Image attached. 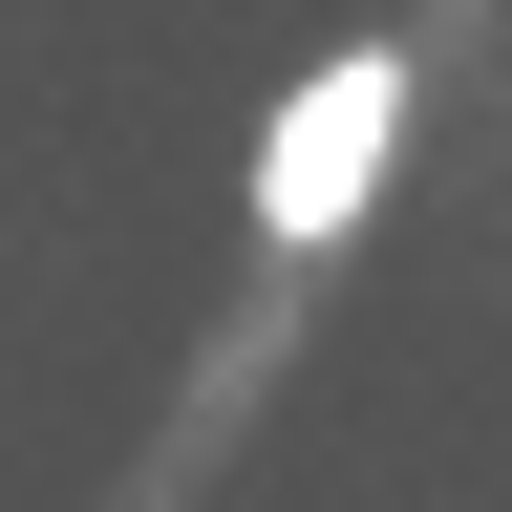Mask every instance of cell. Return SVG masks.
<instances>
[{
    "label": "cell",
    "instance_id": "1",
    "mask_svg": "<svg viewBox=\"0 0 512 512\" xmlns=\"http://www.w3.org/2000/svg\"><path fill=\"white\" fill-rule=\"evenodd\" d=\"M384 128H406V43L299 64V86H278V128H256V235H278V256H320V235L384 192Z\"/></svg>",
    "mask_w": 512,
    "mask_h": 512
}]
</instances>
